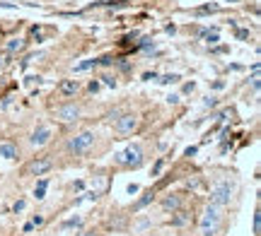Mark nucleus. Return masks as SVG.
Masks as SVG:
<instances>
[{"label": "nucleus", "instance_id": "obj_21", "mask_svg": "<svg viewBox=\"0 0 261 236\" xmlns=\"http://www.w3.org/2000/svg\"><path fill=\"white\" fill-rule=\"evenodd\" d=\"M259 229H261V215L257 212L254 215V234H259Z\"/></svg>", "mask_w": 261, "mask_h": 236}, {"label": "nucleus", "instance_id": "obj_4", "mask_svg": "<svg viewBox=\"0 0 261 236\" xmlns=\"http://www.w3.org/2000/svg\"><path fill=\"white\" fill-rule=\"evenodd\" d=\"M232 193H235V183H232V181L215 183V186H213V190H210V205H218V207L230 205Z\"/></svg>", "mask_w": 261, "mask_h": 236}, {"label": "nucleus", "instance_id": "obj_27", "mask_svg": "<svg viewBox=\"0 0 261 236\" xmlns=\"http://www.w3.org/2000/svg\"><path fill=\"white\" fill-rule=\"evenodd\" d=\"M237 37H240V39H247V37H249V32H244V29H240V32H237Z\"/></svg>", "mask_w": 261, "mask_h": 236}, {"label": "nucleus", "instance_id": "obj_12", "mask_svg": "<svg viewBox=\"0 0 261 236\" xmlns=\"http://www.w3.org/2000/svg\"><path fill=\"white\" fill-rule=\"evenodd\" d=\"M5 48H7L10 53H19V51L24 48V39H17V37H15V39H10Z\"/></svg>", "mask_w": 261, "mask_h": 236}, {"label": "nucleus", "instance_id": "obj_22", "mask_svg": "<svg viewBox=\"0 0 261 236\" xmlns=\"http://www.w3.org/2000/svg\"><path fill=\"white\" fill-rule=\"evenodd\" d=\"M24 205H27L24 200H17V202L12 205V210H15V212H22V210H24Z\"/></svg>", "mask_w": 261, "mask_h": 236}, {"label": "nucleus", "instance_id": "obj_19", "mask_svg": "<svg viewBox=\"0 0 261 236\" xmlns=\"http://www.w3.org/2000/svg\"><path fill=\"white\" fill-rule=\"evenodd\" d=\"M80 224H82V219H80V217H70L68 222H63V227H65V229H68V227H80Z\"/></svg>", "mask_w": 261, "mask_h": 236}, {"label": "nucleus", "instance_id": "obj_20", "mask_svg": "<svg viewBox=\"0 0 261 236\" xmlns=\"http://www.w3.org/2000/svg\"><path fill=\"white\" fill-rule=\"evenodd\" d=\"M218 10V5H205V7H201V10H196L198 15H203V12H215Z\"/></svg>", "mask_w": 261, "mask_h": 236}, {"label": "nucleus", "instance_id": "obj_3", "mask_svg": "<svg viewBox=\"0 0 261 236\" xmlns=\"http://www.w3.org/2000/svg\"><path fill=\"white\" fill-rule=\"evenodd\" d=\"M143 159H145V154H143V147L140 145H130V147H126L124 152L116 154V164L129 166V169H138V166L143 164Z\"/></svg>", "mask_w": 261, "mask_h": 236}, {"label": "nucleus", "instance_id": "obj_9", "mask_svg": "<svg viewBox=\"0 0 261 236\" xmlns=\"http://www.w3.org/2000/svg\"><path fill=\"white\" fill-rule=\"evenodd\" d=\"M77 92H80V82L77 80H63L58 85V94L61 96H75Z\"/></svg>", "mask_w": 261, "mask_h": 236}, {"label": "nucleus", "instance_id": "obj_8", "mask_svg": "<svg viewBox=\"0 0 261 236\" xmlns=\"http://www.w3.org/2000/svg\"><path fill=\"white\" fill-rule=\"evenodd\" d=\"M54 138V130L49 126H39L37 130H32V135H29V145L32 147H44L49 140Z\"/></svg>", "mask_w": 261, "mask_h": 236}, {"label": "nucleus", "instance_id": "obj_28", "mask_svg": "<svg viewBox=\"0 0 261 236\" xmlns=\"http://www.w3.org/2000/svg\"><path fill=\"white\" fill-rule=\"evenodd\" d=\"M77 236H97V234H94V232H80Z\"/></svg>", "mask_w": 261, "mask_h": 236}, {"label": "nucleus", "instance_id": "obj_6", "mask_svg": "<svg viewBox=\"0 0 261 236\" xmlns=\"http://www.w3.org/2000/svg\"><path fill=\"white\" fill-rule=\"evenodd\" d=\"M80 116H82V109L77 104H61L54 109V118L61 123H75V121H80Z\"/></svg>", "mask_w": 261, "mask_h": 236}, {"label": "nucleus", "instance_id": "obj_26", "mask_svg": "<svg viewBox=\"0 0 261 236\" xmlns=\"http://www.w3.org/2000/svg\"><path fill=\"white\" fill-rule=\"evenodd\" d=\"M32 224H34V227H39V224H44V217H34V219H32Z\"/></svg>", "mask_w": 261, "mask_h": 236}, {"label": "nucleus", "instance_id": "obj_16", "mask_svg": "<svg viewBox=\"0 0 261 236\" xmlns=\"http://www.w3.org/2000/svg\"><path fill=\"white\" fill-rule=\"evenodd\" d=\"M174 215H177V217H172V224H174V227H182V224H187L189 222L187 212H174Z\"/></svg>", "mask_w": 261, "mask_h": 236}, {"label": "nucleus", "instance_id": "obj_10", "mask_svg": "<svg viewBox=\"0 0 261 236\" xmlns=\"http://www.w3.org/2000/svg\"><path fill=\"white\" fill-rule=\"evenodd\" d=\"M179 205H182V195H177V193H174V195H167V198L162 200V210H165V212L179 210Z\"/></svg>", "mask_w": 261, "mask_h": 236}, {"label": "nucleus", "instance_id": "obj_5", "mask_svg": "<svg viewBox=\"0 0 261 236\" xmlns=\"http://www.w3.org/2000/svg\"><path fill=\"white\" fill-rule=\"evenodd\" d=\"M138 128V113H119L114 118V133L119 138H126Z\"/></svg>", "mask_w": 261, "mask_h": 236}, {"label": "nucleus", "instance_id": "obj_23", "mask_svg": "<svg viewBox=\"0 0 261 236\" xmlns=\"http://www.w3.org/2000/svg\"><path fill=\"white\" fill-rule=\"evenodd\" d=\"M32 37L37 41H41V27H32Z\"/></svg>", "mask_w": 261, "mask_h": 236}, {"label": "nucleus", "instance_id": "obj_2", "mask_svg": "<svg viewBox=\"0 0 261 236\" xmlns=\"http://www.w3.org/2000/svg\"><path fill=\"white\" fill-rule=\"evenodd\" d=\"M97 142V133L94 130H80L73 138H68V152L70 154H87Z\"/></svg>", "mask_w": 261, "mask_h": 236}, {"label": "nucleus", "instance_id": "obj_25", "mask_svg": "<svg viewBox=\"0 0 261 236\" xmlns=\"http://www.w3.org/2000/svg\"><path fill=\"white\" fill-rule=\"evenodd\" d=\"M167 101H169V104H177V101H179V96H177V94H169Z\"/></svg>", "mask_w": 261, "mask_h": 236}, {"label": "nucleus", "instance_id": "obj_29", "mask_svg": "<svg viewBox=\"0 0 261 236\" xmlns=\"http://www.w3.org/2000/svg\"><path fill=\"white\" fill-rule=\"evenodd\" d=\"M145 236H157V234H145Z\"/></svg>", "mask_w": 261, "mask_h": 236}, {"label": "nucleus", "instance_id": "obj_17", "mask_svg": "<svg viewBox=\"0 0 261 236\" xmlns=\"http://www.w3.org/2000/svg\"><path fill=\"white\" fill-rule=\"evenodd\" d=\"M160 82L162 85H174V82H179V75H162Z\"/></svg>", "mask_w": 261, "mask_h": 236}, {"label": "nucleus", "instance_id": "obj_15", "mask_svg": "<svg viewBox=\"0 0 261 236\" xmlns=\"http://www.w3.org/2000/svg\"><path fill=\"white\" fill-rule=\"evenodd\" d=\"M94 65H97V58H90V60L75 65V73H85V70H90V68H94Z\"/></svg>", "mask_w": 261, "mask_h": 236}, {"label": "nucleus", "instance_id": "obj_11", "mask_svg": "<svg viewBox=\"0 0 261 236\" xmlns=\"http://www.w3.org/2000/svg\"><path fill=\"white\" fill-rule=\"evenodd\" d=\"M0 157L2 159H17V147L12 142H2L0 145Z\"/></svg>", "mask_w": 261, "mask_h": 236}, {"label": "nucleus", "instance_id": "obj_13", "mask_svg": "<svg viewBox=\"0 0 261 236\" xmlns=\"http://www.w3.org/2000/svg\"><path fill=\"white\" fill-rule=\"evenodd\" d=\"M46 188H49V179H41V181L37 183V188H34V198L37 200L46 198Z\"/></svg>", "mask_w": 261, "mask_h": 236}, {"label": "nucleus", "instance_id": "obj_1", "mask_svg": "<svg viewBox=\"0 0 261 236\" xmlns=\"http://www.w3.org/2000/svg\"><path fill=\"white\" fill-rule=\"evenodd\" d=\"M220 224H223V207L208 202L203 219H201V236H215L218 229H220Z\"/></svg>", "mask_w": 261, "mask_h": 236}, {"label": "nucleus", "instance_id": "obj_24", "mask_svg": "<svg viewBox=\"0 0 261 236\" xmlns=\"http://www.w3.org/2000/svg\"><path fill=\"white\" fill-rule=\"evenodd\" d=\"M99 87H102V85H99V82H97V80H92V82H90V87H87V90H90V92H99Z\"/></svg>", "mask_w": 261, "mask_h": 236}, {"label": "nucleus", "instance_id": "obj_18", "mask_svg": "<svg viewBox=\"0 0 261 236\" xmlns=\"http://www.w3.org/2000/svg\"><path fill=\"white\" fill-rule=\"evenodd\" d=\"M102 80H104V85H107V87H116V77H114V75H102Z\"/></svg>", "mask_w": 261, "mask_h": 236}, {"label": "nucleus", "instance_id": "obj_14", "mask_svg": "<svg viewBox=\"0 0 261 236\" xmlns=\"http://www.w3.org/2000/svg\"><path fill=\"white\" fill-rule=\"evenodd\" d=\"M152 198H155V195H152V190H150V193H145L143 198H140L138 202H135V205H133V210H143L145 205H150V202H152Z\"/></svg>", "mask_w": 261, "mask_h": 236}, {"label": "nucleus", "instance_id": "obj_7", "mask_svg": "<svg viewBox=\"0 0 261 236\" xmlns=\"http://www.w3.org/2000/svg\"><path fill=\"white\" fill-rule=\"evenodd\" d=\"M51 169H54V162L49 157H37V159H32V162L24 166V176H44Z\"/></svg>", "mask_w": 261, "mask_h": 236}]
</instances>
